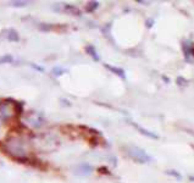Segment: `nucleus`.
Instances as JSON below:
<instances>
[{
	"mask_svg": "<svg viewBox=\"0 0 194 183\" xmlns=\"http://www.w3.org/2000/svg\"><path fill=\"white\" fill-rule=\"evenodd\" d=\"M7 39H9L10 41H19L20 40V37H19V33L16 32L15 29L10 28L9 31H7Z\"/></svg>",
	"mask_w": 194,
	"mask_h": 183,
	"instance_id": "nucleus-1",
	"label": "nucleus"
},
{
	"mask_svg": "<svg viewBox=\"0 0 194 183\" xmlns=\"http://www.w3.org/2000/svg\"><path fill=\"white\" fill-rule=\"evenodd\" d=\"M12 56L11 55H5L3 57H0V64H7V62H12Z\"/></svg>",
	"mask_w": 194,
	"mask_h": 183,
	"instance_id": "nucleus-2",
	"label": "nucleus"
},
{
	"mask_svg": "<svg viewBox=\"0 0 194 183\" xmlns=\"http://www.w3.org/2000/svg\"><path fill=\"white\" fill-rule=\"evenodd\" d=\"M12 4H15V6H22V4H26V3H21V1H15V3H12Z\"/></svg>",
	"mask_w": 194,
	"mask_h": 183,
	"instance_id": "nucleus-3",
	"label": "nucleus"
}]
</instances>
